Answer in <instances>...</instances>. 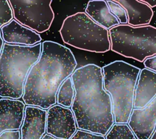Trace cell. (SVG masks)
<instances>
[{
	"label": "cell",
	"instance_id": "1",
	"mask_svg": "<svg viewBox=\"0 0 156 139\" xmlns=\"http://www.w3.org/2000/svg\"><path fill=\"white\" fill-rule=\"evenodd\" d=\"M75 96L72 107L77 127L106 135L115 117L110 94L104 89L103 69L89 64L76 69L71 75Z\"/></svg>",
	"mask_w": 156,
	"mask_h": 139
},
{
	"label": "cell",
	"instance_id": "2",
	"mask_svg": "<svg viewBox=\"0 0 156 139\" xmlns=\"http://www.w3.org/2000/svg\"><path fill=\"white\" fill-rule=\"evenodd\" d=\"M76 65L73 53L66 46L51 41L43 42L41 57L25 82V104L44 110L55 105L60 86L72 75Z\"/></svg>",
	"mask_w": 156,
	"mask_h": 139
},
{
	"label": "cell",
	"instance_id": "3",
	"mask_svg": "<svg viewBox=\"0 0 156 139\" xmlns=\"http://www.w3.org/2000/svg\"><path fill=\"white\" fill-rule=\"evenodd\" d=\"M42 43L33 46L5 43L1 53L2 98L20 99L23 96L29 71L39 60Z\"/></svg>",
	"mask_w": 156,
	"mask_h": 139
},
{
	"label": "cell",
	"instance_id": "4",
	"mask_svg": "<svg viewBox=\"0 0 156 139\" xmlns=\"http://www.w3.org/2000/svg\"><path fill=\"white\" fill-rule=\"evenodd\" d=\"M105 90L110 94L115 123H128L141 69L122 60L103 67Z\"/></svg>",
	"mask_w": 156,
	"mask_h": 139
},
{
	"label": "cell",
	"instance_id": "5",
	"mask_svg": "<svg viewBox=\"0 0 156 139\" xmlns=\"http://www.w3.org/2000/svg\"><path fill=\"white\" fill-rule=\"evenodd\" d=\"M59 33L64 43L79 49L104 53L111 49L109 31L93 21L86 13L67 16Z\"/></svg>",
	"mask_w": 156,
	"mask_h": 139
},
{
	"label": "cell",
	"instance_id": "6",
	"mask_svg": "<svg viewBox=\"0 0 156 139\" xmlns=\"http://www.w3.org/2000/svg\"><path fill=\"white\" fill-rule=\"evenodd\" d=\"M111 49L141 63L156 55V27L119 24L109 30Z\"/></svg>",
	"mask_w": 156,
	"mask_h": 139
},
{
	"label": "cell",
	"instance_id": "7",
	"mask_svg": "<svg viewBox=\"0 0 156 139\" xmlns=\"http://www.w3.org/2000/svg\"><path fill=\"white\" fill-rule=\"evenodd\" d=\"M14 19L23 26L43 33L49 30L55 18L51 0H9Z\"/></svg>",
	"mask_w": 156,
	"mask_h": 139
},
{
	"label": "cell",
	"instance_id": "8",
	"mask_svg": "<svg viewBox=\"0 0 156 139\" xmlns=\"http://www.w3.org/2000/svg\"><path fill=\"white\" fill-rule=\"evenodd\" d=\"M77 131L76 119L73 111L58 104L48 111V134L57 139H71Z\"/></svg>",
	"mask_w": 156,
	"mask_h": 139
},
{
	"label": "cell",
	"instance_id": "9",
	"mask_svg": "<svg viewBox=\"0 0 156 139\" xmlns=\"http://www.w3.org/2000/svg\"><path fill=\"white\" fill-rule=\"evenodd\" d=\"M128 124L137 139H150L156 127V97L143 109H134Z\"/></svg>",
	"mask_w": 156,
	"mask_h": 139
},
{
	"label": "cell",
	"instance_id": "10",
	"mask_svg": "<svg viewBox=\"0 0 156 139\" xmlns=\"http://www.w3.org/2000/svg\"><path fill=\"white\" fill-rule=\"evenodd\" d=\"M0 107L1 134L6 131L20 130L25 116V103L18 99L2 98Z\"/></svg>",
	"mask_w": 156,
	"mask_h": 139
},
{
	"label": "cell",
	"instance_id": "11",
	"mask_svg": "<svg viewBox=\"0 0 156 139\" xmlns=\"http://www.w3.org/2000/svg\"><path fill=\"white\" fill-rule=\"evenodd\" d=\"M48 112L41 108L26 106L21 128V139H42L47 130Z\"/></svg>",
	"mask_w": 156,
	"mask_h": 139
},
{
	"label": "cell",
	"instance_id": "12",
	"mask_svg": "<svg viewBox=\"0 0 156 139\" xmlns=\"http://www.w3.org/2000/svg\"><path fill=\"white\" fill-rule=\"evenodd\" d=\"M1 33L5 43L9 44L33 46L42 41L39 33L23 26L16 20L2 27Z\"/></svg>",
	"mask_w": 156,
	"mask_h": 139
},
{
	"label": "cell",
	"instance_id": "13",
	"mask_svg": "<svg viewBox=\"0 0 156 139\" xmlns=\"http://www.w3.org/2000/svg\"><path fill=\"white\" fill-rule=\"evenodd\" d=\"M156 97V72L144 68L140 72L136 88L134 109H143Z\"/></svg>",
	"mask_w": 156,
	"mask_h": 139
},
{
	"label": "cell",
	"instance_id": "14",
	"mask_svg": "<svg viewBox=\"0 0 156 139\" xmlns=\"http://www.w3.org/2000/svg\"><path fill=\"white\" fill-rule=\"evenodd\" d=\"M126 10L128 24L133 27L143 26L148 25L151 21L154 11L146 3L140 1L131 0H114Z\"/></svg>",
	"mask_w": 156,
	"mask_h": 139
},
{
	"label": "cell",
	"instance_id": "15",
	"mask_svg": "<svg viewBox=\"0 0 156 139\" xmlns=\"http://www.w3.org/2000/svg\"><path fill=\"white\" fill-rule=\"evenodd\" d=\"M85 13L95 22L108 30L120 24L118 18L111 13L106 1L93 0L88 2Z\"/></svg>",
	"mask_w": 156,
	"mask_h": 139
},
{
	"label": "cell",
	"instance_id": "16",
	"mask_svg": "<svg viewBox=\"0 0 156 139\" xmlns=\"http://www.w3.org/2000/svg\"><path fill=\"white\" fill-rule=\"evenodd\" d=\"M75 96V90L71 77H69L60 86L57 96V103L66 108L72 107Z\"/></svg>",
	"mask_w": 156,
	"mask_h": 139
},
{
	"label": "cell",
	"instance_id": "17",
	"mask_svg": "<svg viewBox=\"0 0 156 139\" xmlns=\"http://www.w3.org/2000/svg\"><path fill=\"white\" fill-rule=\"evenodd\" d=\"M105 138L106 139H137L128 123H115Z\"/></svg>",
	"mask_w": 156,
	"mask_h": 139
},
{
	"label": "cell",
	"instance_id": "18",
	"mask_svg": "<svg viewBox=\"0 0 156 139\" xmlns=\"http://www.w3.org/2000/svg\"><path fill=\"white\" fill-rule=\"evenodd\" d=\"M0 11H1V24L0 27L9 23L13 20L14 13L12 7L8 0H1L0 1Z\"/></svg>",
	"mask_w": 156,
	"mask_h": 139
},
{
	"label": "cell",
	"instance_id": "19",
	"mask_svg": "<svg viewBox=\"0 0 156 139\" xmlns=\"http://www.w3.org/2000/svg\"><path fill=\"white\" fill-rule=\"evenodd\" d=\"M106 2L110 9L111 13L118 18L120 24H127L128 23V18L124 8L115 1H106Z\"/></svg>",
	"mask_w": 156,
	"mask_h": 139
},
{
	"label": "cell",
	"instance_id": "20",
	"mask_svg": "<svg viewBox=\"0 0 156 139\" xmlns=\"http://www.w3.org/2000/svg\"><path fill=\"white\" fill-rule=\"evenodd\" d=\"M71 139H106V138L101 135L79 129Z\"/></svg>",
	"mask_w": 156,
	"mask_h": 139
},
{
	"label": "cell",
	"instance_id": "21",
	"mask_svg": "<svg viewBox=\"0 0 156 139\" xmlns=\"http://www.w3.org/2000/svg\"><path fill=\"white\" fill-rule=\"evenodd\" d=\"M1 139H21V132L20 130L6 131L1 134Z\"/></svg>",
	"mask_w": 156,
	"mask_h": 139
},
{
	"label": "cell",
	"instance_id": "22",
	"mask_svg": "<svg viewBox=\"0 0 156 139\" xmlns=\"http://www.w3.org/2000/svg\"><path fill=\"white\" fill-rule=\"evenodd\" d=\"M144 65L146 69L156 72V55L147 58L144 61Z\"/></svg>",
	"mask_w": 156,
	"mask_h": 139
},
{
	"label": "cell",
	"instance_id": "23",
	"mask_svg": "<svg viewBox=\"0 0 156 139\" xmlns=\"http://www.w3.org/2000/svg\"><path fill=\"white\" fill-rule=\"evenodd\" d=\"M141 1L148 5L151 8L156 6V0H141Z\"/></svg>",
	"mask_w": 156,
	"mask_h": 139
},
{
	"label": "cell",
	"instance_id": "24",
	"mask_svg": "<svg viewBox=\"0 0 156 139\" xmlns=\"http://www.w3.org/2000/svg\"><path fill=\"white\" fill-rule=\"evenodd\" d=\"M0 41H1V44H0V53H2V51H3V48L4 47V40H3V36H2V33H0Z\"/></svg>",
	"mask_w": 156,
	"mask_h": 139
},
{
	"label": "cell",
	"instance_id": "25",
	"mask_svg": "<svg viewBox=\"0 0 156 139\" xmlns=\"http://www.w3.org/2000/svg\"><path fill=\"white\" fill-rule=\"evenodd\" d=\"M42 139H57L54 137H52V135H49V134H45V135L43 137V138Z\"/></svg>",
	"mask_w": 156,
	"mask_h": 139
},
{
	"label": "cell",
	"instance_id": "26",
	"mask_svg": "<svg viewBox=\"0 0 156 139\" xmlns=\"http://www.w3.org/2000/svg\"><path fill=\"white\" fill-rule=\"evenodd\" d=\"M150 139H156V127H155V129Z\"/></svg>",
	"mask_w": 156,
	"mask_h": 139
}]
</instances>
